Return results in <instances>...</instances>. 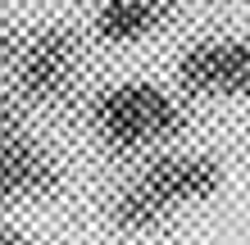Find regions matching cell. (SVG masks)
<instances>
[{
  "instance_id": "6da1fadb",
  "label": "cell",
  "mask_w": 250,
  "mask_h": 245,
  "mask_svg": "<svg viewBox=\"0 0 250 245\" xmlns=\"http://www.w3.org/2000/svg\"><path fill=\"white\" fill-rule=\"evenodd\" d=\"M218 186V164L205 154H164L146 164L141 177L114 200V227L119 232H155L187 200H200Z\"/></svg>"
},
{
  "instance_id": "7a4b0ae2",
  "label": "cell",
  "mask_w": 250,
  "mask_h": 245,
  "mask_svg": "<svg viewBox=\"0 0 250 245\" xmlns=\"http://www.w3.org/2000/svg\"><path fill=\"white\" fill-rule=\"evenodd\" d=\"M91 123L114 150H137V146H164L182 132V109L178 100L164 95L150 82H127L109 86L91 100Z\"/></svg>"
},
{
  "instance_id": "3957f363",
  "label": "cell",
  "mask_w": 250,
  "mask_h": 245,
  "mask_svg": "<svg viewBox=\"0 0 250 245\" xmlns=\"http://www.w3.org/2000/svg\"><path fill=\"white\" fill-rule=\"evenodd\" d=\"M73 68H78V37L68 27H41L23 41L19 59H14V86L23 100L50 105V100L68 95Z\"/></svg>"
},
{
  "instance_id": "277c9868",
  "label": "cell",
  "mask_w": 250,
  "mask_h": 245,
  "mask_svg": "<svg viewBox=\"0 0 250 245\" xmlns=\"http://www.w3.org/2000/svg\"><path fill=\"white\" fill-rule=\"evenodd\" d=\"M178 82L200 95H241L250 82V50L246 41H205L191 46L178 64Z\"/></svg>"
},
{
  "instance_id": "5b68a950",
  "label": "cell",
  "mask_w": 250,
  "mask_h": 245,
  "mask_svg": "<svg viewBox=\"0 0 250 245\" xmlns=\"http://www.w3.org/2000/svg\"><path fill=\"white\" fill-rule=\"evenodd\" d=\"M55 182H60V168L23 132L0 136V205L27 200V195H46V191H55Z\"/></svg>"
},
{
  "instance_id": "8992f818",
  "label": "cell",
  "mask_w": 250,
  "mask_h": 245,
  "mask_svg": "<svg viewBox=\"0 0 250 245\" xmlns=\"http://www.w3.org/2000/svg\"><path fill=\"white\" fill-rule=\"evenodd\" d=\"M173 14L168 0H105L96 14V37L100 41H141Z\"/></svg>"
},
{
  "instance_id": "52a82bcc",
  "label": "cell",
  "mask_w": 250,
  "mask_h": 245,
  "mask_svg": "<svg viewBox=\"0 0 250 245\" xmlns=\"http://www.w3.org/2000/svg\"><path fill=\"white\" fill-rule=\"evenodd\" d=\"M9 132H23V113L9 95H0V136H9Z\"/></svg>"
},
{
  "instance_id": "ba28073f",
  "label": "cell",
  "mask_w": 250,
  "mask_h": 245,
  "mask_svg": "<svg viewBox=\"0 0 250 245\" xmlns=\"http://www.w3.org/2000/svg\"><path fill=\"white\" fill-rule=\"evenodd\" d=\"M19 241H23V232H19V227L0 223V245H19Z\"/></svg>"
},
{
  "instance_id": "9c48e42d",
  "label": "cell",
  "mask_w": 250,
  "mask_h": 245,
  "mask_svg": "<svg viewBox=\"0 0 250 245\" xmlns=\"http://www.w3.org/2000/svg\"><path fill=\"white\" fill-rule=\"evenodd\" d=\"M5 59H9V37L0 32V64H5Z\"/></svg>"
}]
</instances>
